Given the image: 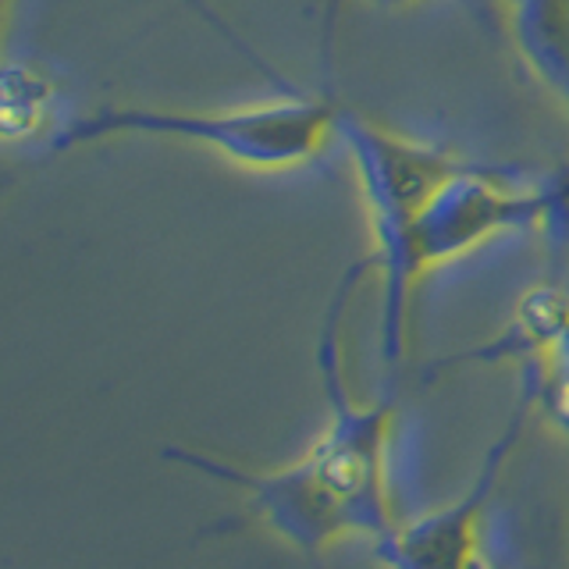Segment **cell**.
Returning a JSON list of instances; mask_svg holds the SVG:
<instances>
[{
  "mask_svg": "<svg viewBox=\"0 0 569 569\" xmlns=\"http://www.w3.org/2000/svg\"><path fill=\"white\" fill-rule=\"evenodd\" d=\"M61 118V89L50 79V71L32 61L4 64V89H0V129L4 142H47V150L58 142L64 124Z\"/></svg>",
  "mask_w": 569,
  "mask_h": 569,
  "instance_id": "6",
  "label": "cell"
},
{
  "mask_svg": "<svg viewBox=\"0 0 569 569\" xmlns=\"http://www.w3.org/2000/svg\"><path fill=\"white\" fill-rule=\"evenodd\" d=\"M533 396H538V373H527L523 396L509 420V431L495 441L485 467H480L477 480L459 502H449L438 512H427L420 520L399 523L385 541L373 545V556L388 569H491L485 556V506L498 470H502L506 456L512 452L516 438L523 431Z\"/></svg>",
  "mask_w": 569,
  "mask_h": 569,
  "instance_id": "5",
  "label": "cell"
},
{
  "mask_svg": "<svg viewBox=\"0 0 569 569\" xmlns=\"http://www.w3.org/2000/svg\"><path fill=\"white\" fill-rule=\"evenodd\" d=\"M556 203L559 196L551 189L516 182L502 168L470 160L427 203L396 253L378 263L385 278V360H399L409 296L427 271H438L449 260H459L485 242H495L498 236L541 224L556 210Z\"/></svg>",
  "mask_w": 569,
  "mask_h": 569,
  "instance_id": "3",
  "label": "cell"
},
{
  "mask_svg": "<svg viewBox=\"0 0 569 569\" xmlns=\"http://www.w3.org/2000/svg\"><path fill=\"white\" fill-rule=\"evenodd\" d=\"M363 263L346 271L338 296L328 310L325 331H320V378L328 396V423L320 427L313 445L296 462L281 470H239L228 462H213L196 452L168 456L178 462L203 470L239 485L249 495V516L281 541L299 548L310 562L346 538L385 541L396 530V509L388 495V435H391V402H356L349 396L342 373V317L349 296L363 274Z\"/></svg>",
  "mask_w": 569,
  "mask_h": 569,
  "instance_id": "1",
  "label": "cell"
},
{
  "mask_svg": "<svg viewBox=\"0 0 569 569\" xmlns=\"http://www.w3.org/2000/svg\"><path fill=\"white\" fill-rule=\"evenodd\" d=\"M342 129V100L278 97L253 107H100L64 124L53 153L103 139H168L200 147L246 171H296L317 160Z\"/></svg>",
  "mask_w": 569,
  "mask_h": 569,
  "instance_id": "2",
  "label": "cell"
},
{
  "mask_svg": "<svg viewBox=\"0 0 569 569\" xmlns=\"http://www.w3.org/2000/svg\"><path fill=\"white\" fill-rule=\"evenodd\" d=\"M338 142L349 150L356 186L363 192L373 224V257L367 260L370 267L396 253L427 203L470 164V160L441 153L427 142L381 129L363 114H352L346 103Z\"/></svg>",
  "mask_w": 569,
  "mask_h": 569,
  "instance_id": "4",
  "label": "cell"
}]
</instances>
